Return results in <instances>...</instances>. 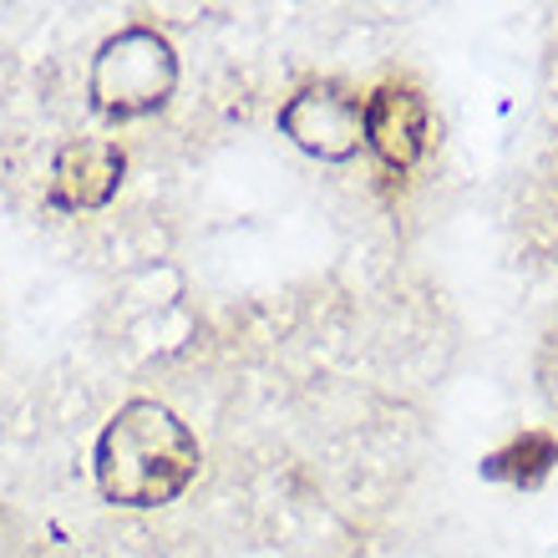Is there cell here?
<instances>
[{
    "instance_id": "6da1fadb",
    "label": "cell",
    "mask_w": 558,
    "mask_h": 558,
    "mask_svg": "<svg viewBox=\"0 0 558 558\" xmlns=\"http://www.w3.org/2000/svg\"><path fill=\"white\" fill-rule=\"evenodd\" d=\"M198 437L162 401H128L97 437V487L118 508H162L198 477Z\"/></svg>"
},
{
    "instance_id": "7a4b0ae2",
    "label": "cell",
    "mask_w": 558,
    "mask_h": 558,
    "mask_svg": "<svg viewBox=\"0 0 558 558\" xmlns=\"http://www.w3.org/2000/svg\"><path fill=\"white\" fill-rule=\"evenodd\" d=\"M178 87V57L173 41L158 36L153 26H128L107 36L102 51L92 57V107L112 122L153 118L168 107Z\"/></svg>"
},
{
    "instance_id": "277c9868",
    "label": "cell",
    "mask_w": 558,
    "mask_h": 558,
    "mask_svg": "<svg viewBox=\"0 0 558 558\" xmlns=\"http://www.w3.org/2000/svg\"><path fill=\"white\" fill-rule=\"evenodd\" d=\"M122 173H128V158H122L118 143H102V137H76L57 153L51 162V204L57 208H107L122 189Z\"/></svg>"
},
{
    "instance_id": "5b68a950",
    "label": "cell",
    "mask_w": 558,
    "mask_h": 558,
    "mask_svg": "<svg viewBox=\"0 0 558 558\" xmlns=\"http://www.w3.org/2000/svg\"><path fill=\"white\" fill-rule=\"evenodd\" d=\"M366 147L391 168L412 173L426 147V102L412 87H376L366 97Z\"/></svg>"
},
{
    "instance_id": "3957f363",
    "label": "cell",
    "mask_w": 558,
    "mask_h": 558,
    "mask_svg": "<svg viewBox=\"0 0 558 558\" xmlns=\"http://www.w3.org/2000/svg\"><path fill=\"white\" fill-rule=\"evenodd\" d=\"M279 133L310 158L345 162L366 143V102L355 92L336 87V82L300 87L290 102L279 107Z\"/></svg>"
},
{
    "instance_id": "8992f818",
    "label": "cell",
    "mask_w": 558,
    "mask_h": 558,
    "mask_svg": "<svg viewBox=\"0 0 558 558\" xmlns=\"http://www.w3.org/2000/svg\"><path fill=\"white\" fill-rule=\"evenodd\" d=\"M558 462V441L544 432H529L523 441H513L508 452H493L483 462L487 477H508V483H538L548 468Z\"/></svg>"
}]
</instances>
